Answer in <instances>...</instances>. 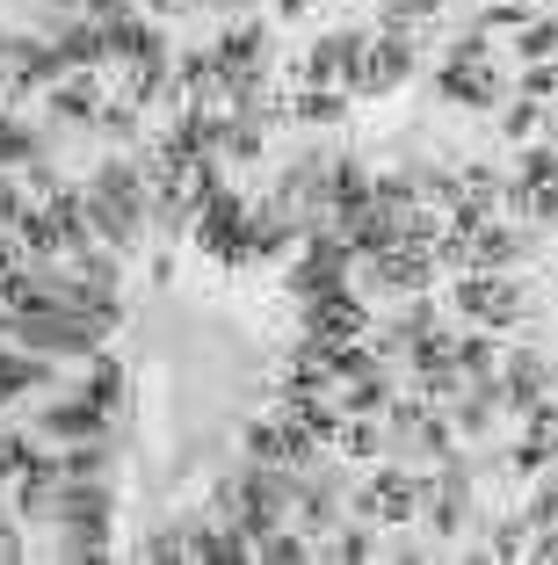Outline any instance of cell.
I'll list each match as a JSON object with an SVG mask.
<instances>
[{"label":"cell","instance_id":"1","mask_svg":"<svg viewBox=\"0 0 558 565\" xmlns=\"http://www.w3.org/2000/svg\"><path fill=\"white\" fill-rule=\"evenodd\" d=\"M87 225H95V239H109V247H131V239H146V217H152V196H146V174H138L131 160H102L95 174H87Z\"/></svg>","mask_w":558,"mask_h":565},{"label":"cell","instance_id":"2","mask_svg":"<svg viewBox=\"0 0 558 565\" xmlns=\"http://www.w3.org/2000/svg\"><path fill=\"white\" fill-rule=\"evenodd\" d=\"M51 515L66 522V558H109V530H116V493L109 479H59Z\"/></svg>","mask_w":558,"mask_h":565},{"label":"cell","instance_id":"3","mask_svg":"<svg viewBox=\"0 0 558 565\" xmlns=\"http://www.w3.org/2000/svg\"><path fill=\"white\" fill-rule=\"evenodd\" d=\"M0 327L15 333L22 349H44V355H102V319L73 312V305H44V312H8Z\"/></svg>","mask_w":558,"mask_h":565},{"label":"cell","instance_id":"4","mask_svg":"<svg viewBox=\"0 0 558 565\" xmlns=\"http://www.w3.org/2000/svg\"><path fill=\"white\" fill-rule=\"evenodd\" d=\"M246 217H254V211H246L240 196H225V189H218V196L197 211V247L211 254V262H232V268L254 262V254H246Z\"/></svg>","mask_w":558,"mask_h":565},{"label":"cell","instance_id":"5","mask_svg":"<svg viewBox=\"0 0 558 565\" xmlns=\"http://www.w3.org/2000/svg\"><path fill=\"white\" fill-rule=\"evenodd\" d=\"M421 493H428L421 479H407V471L378 465V471H370V486L356 493V515H362V522H392V530H407V522L421 515Z\"/></svg>","mask_w":558,"mask_h":565},{"label":"cell","instance_id":"6","mask_svg":"<svg viewBox=\"0 0 558 565\" xmlns=\"http://www.w3.org/2000/svg\"><path fill=\"white\" fill-rule=\"evenodd\" d=\"M407 73H413V36L407 30H385V36H370V44H362L356 95H392Z\"/></svg>","mask_w":558,"mask_h":565},{"label":"cell","instance_id":"7","mask_svg":"<svg viewBox=\"0 0 558 565\" xmlns=\"http://www.w3.org/2000/svg\"><path fill=\"white\" fill-rule=\"evenodd\" d=\"M544 399H551V355L544 349H508V363H501V406L523 420L529 406H544Z\"/></svg>","mask_w":558,"mask_h":565},{"label":"cell","instance_id":"8","mask_svg":"<svg viewBox=\"0 0 558 565\" xmlns=\"http://www.w3.org/2000/svg\"><path fill=\"white\" fill-rule=\"evenodd\" d=\"M362 44H370V36L362 30H327L313 44V58H305V87H356V66H362Z\"/></svg>","mask_w":558,"mask_h":565},{"label":"cell","instance_id":"9","mask_svg":"<svg viewBox=\"0 0 558 565\" xmlns=\"http://www.w3.org/2000/svg\"><path fill=\"white\" fill-rule=\"evenodd\" d=\"M0 73H8V87H15V95H30V87L66 81V58H59V44H51V36H15V44H8V58H0Z\"/></svg>","mask_w":558,"mask_h":565},{"label":"cell","instance_id":"10","mask_svg":"<svg viewBox=\"0 0 558 565\" xmlns=\"http://www.w3.org/2000/svg\"><path fill=\"white\" fill-rule=\"evenodd\" d=\"M36 435L44 443H87V435H109V406L81 399H59V406H36Z\"/></svg>","mask_w":558,"mask_h":565},{"label":"cell","instance_id":"11","mask_svg":"<svg viewBox=\"0 0 558 565\" xmlns=\"http://www.w3.org/2000/svg\"><path fill=\"white\" fill-rule=\"evenodd\" d=\"M211 58H218V73H225V81H254V73H262V58H269V30H262V22H225V30H218V44H211Z\"/></svg>","mask_w":558,"mask_h":565},{"label":"cell","instance_id":"12","mask_svg":"<svg viewBox=\"0 0 558 565\" xmlns=\"http://www.w3.org/2000/svg\"><path fill=\"white\" fill-rule=\"evenodd\" d=\"M428 276H435V254L428 247H385V254H370V282L378 290H428Z\"/></svg>","mask_w":558,"mask_h":565},{"label":"cell","instance_id":"13","mask_svg":"<svg viewBox=\"0 0 558 565\" xmlns=\"http://www.w3.org/2000/svg\"><path fill=\"white\" fill-rule=\"evenodd\" d=\"M44 117H59V124H95L102 117V81H95V73H66V81H51L44 87Z\"/></svg>","mask_w":558,"mask_h":565},{"label":"cell","instance_id":"14","mask_svg":"<svg viewBox=\"0 0 558 565\" xmlns=\"http://www.w3.org/2000/svg\"><path fill=\"white\" fill-rule=\"evenodd\" d=\"M523 247H529L523 225H493L486 217V225H472V239H464V268H508Z\"/></svg>","mask_w":558,"mask_h":565},{"label":"cell","instance_id":"15","mask_svg":"<svg viewBox=\"0 0 558 565\" xmlns=\"http://www.w3.org/2000/svg\"><path fill=\"white\" fill-rule=\"evenodd\" d=\"M305 312H313V341H356V333L370 327V312H362V298H341V290H327V298H313Z\"/></svg>","mask_w":558,"mask_h":565},{"label":"cell","instance_id":"16","mask_svg":"<svg viewBox=\"0 0 558 565\" xmlns=\"http://www.w3.org/2000/svg\"><path fill=\"white\" fill-rule=\"evenodd\" d=\"M319 196H327V211L348 225L356 211H370V174H362L356 160H327V182H319Z\"/></svg>","mask_w":558,"mask_h":565},{"label":"cell","instance_id":"17","mask_svg":"<svg viewBox=\"0 0 558 565\" xmlns=\"http://www.w3.org/2000/svg\"><path fill=\"white\" fill-rule=\"evenodd\" d=\"M51 384V355H15V349H0V406L22 399V392H44Z\"/></svg>","mask_w":558,"mask_h":565},{"label":"cell","instance_id":"18","mask_svg":"<svg viewBox=\"0 0 558 565\" xmlns=\"http://www.w3.org/2000/svg\"><path fill=\"white\" fill-rule=\"evenodd\" d=\"M30 160H44V138L30 117H0V174H22Z\"/></svg>","mask_w":558,"mask_h":565},{"label":"cell","instance_id":"19","mask_svg":"<svg viewBox=\"0 0 558 565\" xmlns=\"http://www.w3.org/2000/svg\"><path fill=\"white\" fill-rule=\"evenodd\" d=\"M392 399H399V392H392V377H385V363L341 384V414H385Z\"/></svg>","mask_w":558,"mask_h":565},{"label":"cell","instance_id":"20","mask_svg":"<svg viewBox=\"0 0 558 565\" xmlns=\"http://www.w3.org/2000/svg\"><path fill=\"white\" fill-rule=\"evenodd\" d=\"M59 479H109V443H102V435L66 443V457H59Z\"/></svg>","mask_w":558,"mask_h":565},{"label":"cell","instance_id":"21","mask_svg":"<svg viewBox=\"0 0 558 565\" xmlns=\"http://www.w3.org/2000/svg\"><path fill=\"white\" fill-rule=\"evenodd\" d=\"M407 363L421 370V377H428V370H457V333H443V327H428L421 341H407Z\"/></svg>","mask_w":558,"mask_h":565},{"label":"cell","instance_id":"22","mask_svg":"<svg viewBox=\"0 0 558 565\" xmlns=\"http://www.w3.org/2000/svg\"><path fill=\"white\" fill-rule=\"evenodd\" d=\"M508 211H515V225H523V217H529V225H558V182H544V189L515 182L508 189Z\"/></svg>","mask_w":558,"mask_h":565},{"label":"cell","instance_id":"23","mask_svg":"<svg viewBox=\"0 0 558 565\" xmlns=\"http://www.w3.org/2000/svg\"><path fill=\"white\" fill-rule=\"evenodd\" d=\"M291 117L297 124H334V117H348V95H341V87H297Z\"/></svg>","mask_w":558,"mask_h":565},{"label":"cell","instance_id":"24","mask_svg":"<svg viewBox=\"0 0 558 565\" xmlns=\"http://www.w3.org/2000/svg\"><path fill=\"white\" fill-rule=\"evenodd\" d=\"M327 558L334 565H362V558H378V536H370V522H341V536H334V544H327Z\"/></svg>","mask_w":558,"mask_h":565},{"label":"cell","instance_id":"25","mask_svg":"<svg viewBox=\"0 0 558 565\" xmlns=\"http://www.w3.org/2000/svg\"><path fill=\"white\" fill-rule=\"evenodd\" d=\"M493 333H457V377H493Z\"/></svg>","mask_w":558,"mask_h":565},{"label":"cell","instance_id":"26","mask_svg":"<svg viewBox=\"0 0 558 565\" xmlns=\"http://www.w3.org/2000/svg\"><path fill=\"white\" fill-rule=\"evenodd\" d=\"M515 58H523V66L558 58V22H523V30H515Z\"/></svg>","mask_w":558,"mask_h":565},{"label":"cell","instance_id":"27","mask_svg":"<svg viewBox=\"0 0 558 565\" xmlns=\"http://www.w3.org/2000/svg\"><path fill=\"white\" fill-rule=\"evenodd\" d=\"M254 551H262L269 565H305V558H313V544H305V530H269V536H262Z\"/></svg>","mask_w":558,"mask_h":565},{"label":"cell","instance_id":"28","mask_svg":"<svg viewBox=\"0 0 558 565\" xmlns=\"http://www.w3.org/2000/svg\"><path fill=\"white\" fill-rule=\"evenodd\" d=\"M523 551H529V515H501V522H493L486 558H523Z\"/></svg>","mask_w":558,"mask_h":565},{"label":"cell","instance_id":"29","mask_svg":"<svg viewBox=\"0 0 558 565\" xmlns=\"http://www.w3.org/2000/svg\"><path fill=\"white\" fill-rule=\"evenodd\" d=\"M537 124H544V109H537V102H529V95L501 102V138H515V146H523V138L537 131Z\"/></svg>","mask_w":558,"mask_h":565},{"label":"cell","instance_id":"30","mask_svg":"<svg viewBox=\"0 0 558 565\" xmlns=\"http://www.w3.org/2000/svg\"><path fill=\"white\" fill-rule=\"evenodd\" d=\"M87 399H95V406H109V414L124 406V370H116L109 355H95V377H87Z\"/></svg>","mask_w":558,"mask_h":565},{"label":"cell","instance_id":"31","mask_svg":"<svg viewBox=\"0 0 558 565\" xmlns=\"http://www.w3.org/2000/svg\"><path fill=\"white\" fill-rule=\"evenodd\" d=\"M515 182H523V189H544V182H558V152H551V146H529L523 160H515Z\"/></svg>","mask_w":558,"mask_h":565},{"label":"cell","instance_id":"32","mask_svg":"<svg viewBox=\"0 0 558 565\" xmlns=\"http://www.w3.org/2000/svg\"><path fill=\"white\" fill-rule=\"evenodd\" d=\"M138 558H146V565H175V558H189V530H152L146 544H138Z\"/></svg>","mask_w":558,"mask_h":565},{"label":"cell","instance_id":"33","mask_svg":"<svg viewBox=\"0 0 558 565\" xmlns=\"http://www.w3.org/2000/svg\"><path fill=\"white\" fill-rule=\"evenodd\" d=\"M102 131H109V138H138V102H102Z\"/></svg>","mask_w":558,"mask_h":565},{"label":"cell","instance_id":"34","mask_svg":"<svg viewBox=\"0 0 558 565\" xmlns=\"http://www.w3.org/2000/svg\"><path fill=\"white\" fill-rule=\"evenodd\" d=\"M523 95H529V102H544V95H558V66H551V58H537V66H529V73H523Z\"/></svg>","mask_w":558,"mask_h":565},{"label":"cell","instance_id":"35","mask_svg":"<svg viewBox=\"0 0 558 565\" xmlns=\"http://www.w3.org/2000/svg\"><path fill=\"white\" fill-rule=\"evenodd\" d=\"M22 217H30V203H22V189L0 174V225H22Z\"/></svg>","mask_w":558,"mask_h":565},{"label":"cell","instance_id":"36","mask_svg":"<svg viewBox=\"0 0 558 565\" xmlns=\"http://www.w3.org/2000/svg\"><path fill=\"white\" fill-rule=\"evenodd\" d=\"M81 8H87V22H109V15H124L131 0H81Z\"/></svg>","mask_w":558,"mask_h":565},{"label":"cell","instance_id":"37","mask_svg":"<svg viewBox=\"0 0 558 565\" xmlns=\"http://www.w3.org/2000/svg\"><path fill=\"white\" fill-rule=\"evenodd\" d=\"M22 558V536H15V522H0V565H15Z\"/></svg>","mask_w":558,"mask_h":565},{"label":"cell","instance_id":"38","mask_svg":"<svg viewBox=\"0 0 558 565\" xmlns=\"http://www.w3.org/2000/svg\"><path fill=\"white\" fill-rule=\"evenodd\" d=\"M8 268H15V247H8V233H0V276H8Z\"/></svg>","mask_w":558,"mask_h":565},{"label":"cell","instance_id":"39","mask_svg":"<svg viewBox=\"0 0 558 565\" xmlns=\"http://www.w3.org/2000/svg\"><path fill=\"white\" fill-rule=\"evenodd\" d=\"M218 8H225V15H240V8H246V0H218Z\"/></svg>","mask_w":558,"mask_h":565},{"label":"cell","instance_id":"40","mask_svg":"<svg viewBox=\"0 0 558 565\" xmlns=\"http://www.w3.org/2000/svg\"><path fill=\"white\" fill-rule=\"evenodd\" d=\"M551 152H558V109H551Z\"/></svg>","mask_w":558,"mask_h":565},{"label":"cell","instance_id":"41","mask_svg":"<svg viewBox=\"0 0 558 565\" xmlns=\"http://www.w3.org/2000/svg\"><path fill=\"white\" fill-rule=\"evenodd\" d=\"M8 44H15V36H8V30H0V58H8Z\"/></svg>","mask_w":558,"mask_h":565},{"label":"cell","instance_id":"42","mask_svg":"<svg viewBox=\"0 0 558 565\" xmlns=\"http://www.w3.org/2000/svg\"><path fill=\"white\" fill-rule=\"evenodd\" d=\"M551 465H558V457H551Z\"/></svg>","mask_w":558,"mask_h":565}]
</instances>
